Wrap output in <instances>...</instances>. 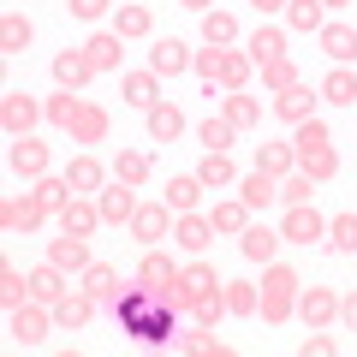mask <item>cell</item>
<instances>
[{
  "instance_id": "6da1fadb",
  "label": "cell",
  "mask_w": 357,
  "mask_h": 357,
  "mask_svg": "<svg viewBox=\"0 0 357 357\" xmlns=\"http://www.w3.org/2000/svg\"><path fill=\"white\" fill-rule=\"evenodd\" d=\"M119 321H126V333H137V340H167V333H173L167 304L149 298V292H126L119 298Z\"/></svg>"
},
{
  "instance_id": "7a4b0ae2",
  "label": "cell",
  "mask_w": 357,
  "mask_h": 357,
  "mask_svg": "<svg viewBox=\"0 0 357 357\" xmlns=\"http://www.w3.org/2000/svg\"><path fill=\"white\" fill-rule=\"evenodd\" d=\"M316 232H321V215H316V208H304V203H298V208H292V220H286V238L310 244Z\"/></svg>"
},
{
  "instance_id": "3957f363",
  "label": "cell",
  "mask_w": 357,
  "mask_h": 357,
  "mask_svg": "<svg viewBox=\"0 0 357 357\" xmlns=\"http://www.w3.org/2000/svg\"><path fill=\"white\" fill-rule=\"evenodd\" d=\"M244 256H250V262H268V256H274V232L250 227V232H244Z\"/></svg>"
},
{
  "instance_id": "277c9868",
  "label": "cell",
  "mask_w": 357,
  "mask_h": 357,
  "mask_svg": "<svg viewBox=\"0 0 357 357\" xmlns=\"http://www.w3.org/2000/svg\"><path fill=\"white\" fill-rule=\"evenodd\" d=\"M197 191H203V178H173V185H167L173 208H191V203H197Z\"/></svg>"
},
{
  "instance_id": "5b68a950",
  "label": "cell",
  "mask_w": 357,
  "mask_h": 357,
  "mask_svg": "<svg viewBox=\"0 0 357 357\" xmlns=\"http://www.w3.org/2000/svg\"><path fill=\"white\" fill-rule=\"evenodd\" d=\"M155 72H185V48L178 42H161L155 48Z\"/></svg>"
},
{
  "instance_id": "8992f818",
  "label": "cell",
  "mask_w": 357,
  "mask_h": 357,
  "mask_svg": "<svg viewBox=\"0 0 357 357\" xmlns=\"http://www.w3.org/2000/svg\"><path fill=\"white\" fill-rule=\"evenodd\" d=\"M328 102H357V77L351 72H333L328 77Z\"/></svg>"
},
{
  "instance_id": "52a82bcc",
  "label": "cell",
  "mask_w": 357,
  "mask_h": 357,
  "mask_svg": "<svg viewBox=\"0 0 357 357\" xmlns=\"http://www.w3.org/2000/svg\"><path fill=\"white\" fill-rule=\"evenodd\" d=\"M328 54H333V60H351V54H357V36L333 24V30H328Z\"/></svg>"
},
{
  "instance_id": "ba28073f",
  "label": "cell",
  "mask_w": 357,
  "mask_h": 357,
  "mask_svg": "<svg viewBox=\"0 0 357 357\" xmlns=\"http://www.w3.org/2000/svg\"><path fill=\"white\" fill-rule=\"evenodd\" d=\"M268 197H274V185H268V173H250V178H244V203H256V208H262Z\"/></svg>"
},
{
  "instance_id": "9c48e42d",
  "label": "cell",
  "mask_w": 357,
  "mask_h": 357,
  "mask_svg": "<svg viewBox=\"0 0 357 357\" xmlns=\"http://www.w3.org/2000/svg\"><path fill=\"white\" fill-rule=\"evenodd\" d=\"M126 96H131L137 107H149V102H155V77H143V72H137V77H126Z\"/></svg>"
},
{
  "instance_id": "30bf717a",
  "label": "cell",
  "mask_w": 357,
  "mask_h": 357,
  "mask_svg": "<svg viewBox=\"0 0 357 357\" xmlns=\"http://www.w3.org/2000/svg\"><path fill=\"white\" fill-rule=\"evenodd\" d=\"M227 178H232V167H227V155H208V161H203V185H227Z\"/></svg>"
},
{
  "instance_id": "8fae6325",
  "label": "cell",
  "mask_w": 357,
  "mask_h": 357,
  "mask_svg": "<svg viewBox=\"0 0 357 357\" xmlns=\"http://www.w3.org/2000/svg\"><path fill=\"white\" fill-rule=\"evenodd\" d=\"M250 48H256V60H280V48H286V42H280V30H262V36H256Z\"/></svg>"
},
{
  "instance_id": "7c38bea8",
  "label": "cell",
  "mask_w": 357,
  "mask_h": 357,
  "mask_svg": "<svg viewBox=\"0 0 357 357\" xmlns=\"http://www.w3.org/2000/svg\"><path fill=\"white\" fill-rule=\"evenodd\" d=\"M143 280H149V286H173V262L149 256V262H143Z\"/></svg>"
},
{
  "instance_id": "4fadbf2b",
  "label": "cell",
  "mask_w": 357,
  "mask_h": 357,
  "mask_svg": "<svg viewBox=\"0 0 357 357\" xmlns=\"http://www.w3.org/2000/svg\"><path fill=\"white\" fill-rule=\"evenodd\" d=\"M149 131H155V137H173V131H178V114H173V107H155V114H149Z\"/></svg>"
},
{
  "instance_id": "5bb4252c",
  "label": "cell",
  "mask_w": 357,
  "mask_h": 357,
  "mask_svg": "<svg viewBox=\"0 0 357 357\" xmlns=\"http://www.w3.org/2000/svg\"><path fill=\"white\" fill-rule=\"evenodd\" d=\"M333 244H340V250H357V220H351V215L333 220Z\"/></svg>"
},
{
  "instance_id": "9a60e30c",
  "label": "cell",
  "mask_w": 357,
  "mask_h": 357,
  "mask_svg": "<svg viewBox=\"0 0 357 357\" xmlns=\"http://www.w3.org/2000/svg\"><path fill=\"white\" fill-rule=\"evenodd\" d=\"M102 215H107V220H126V215H131V197H126V191H107V197H102Z\"/></svg>"
},
{
  "instance_id": "2e32d148",
  "label": "cell",
  "mask_w": 357,
  "mask_h": 357,
  "mask_svg": "<svg viewBox=\"0 0 357 357\" xmlns=\"http://www.w3.org/2000/svg\"><path fill=\"white\" fill-rule=\"evenodd\" d=\"M292 24L316 30V24H321V6H316V0H298V6H292Z\"/></svg>"
},
{
  "instance_id": "e0dca14e",
  "label": "cell",
  "mask_w": 357,
  "mask_h": 357,
  "mask_svg": "<svg viewBox=\"0 0 357 357\" xmlns=\"http://www.w3.org/2000/svg\"><path fill=\"white\" fill-rule=\"evenodd\" d=\"M178 244H191V250H203V244H208V227H203V220H185V227H178Z\"/></svg>"
},
{
  "instance_id": "ac0fdd59",
  "label": "cell",
  "mask_w": 357,
  "mask_h": 357,
  "mask_svg": "<svg viewBox=\"0 0 357 357\" xmlns=\"http://www.w3.org/2000/svg\"><path fill=\"white\" fill-rule=\"evenodd\" d=\"M208 286H215V274H208V268H197V274H185V298H208Z\"/></svg>"
},
{
  "instance_id": "d6986e66",
  "label": "cell",
  "mask_w": 357,
  "mask_h": 357,
  "mask_svg": "<svg viewBox=\"0 0 357 357\" xmlns=\"http://www.w3.org/2000/svg\"><path fill=\"white\" fill-rule=\"evenodd\" d=\"M161 227H167L161 208H143V215H137V232H143V238H161Z\"/></svg>"
},
{
  "instance_id": "ffe728a7",
  "label": "cell",
  "mask_w": 357,
  "mask_h": 357,
  "mask_svg": "<svg viewBox=\"0 0 357 357\" xmlns=\"http://www.w3.org/2000/svg\"><path fill=\"white\" fill-rule=\"evenodd\" d=\"M54 262H60V268L72 262V268H77V262H84V244H77V238H60V244H54Z\"/></svg>"
},
{
  "instance_id": "44dd1931",
  "label": "cell",
  "mask_w": 357,
  "mask_h": 357,
  "mask_svg": "<svg viewBox=\"0 0 357 357\" xmlns=\"http://www.w3.org/2000/svg\"><path fill=\"white\" fill-rule=\"evenodd\" d=\"M89 292H96V298L114 292V268H89Z\"/></svg>"
},
{
  "instance_id": "7402d4cb",
  "label": "cell",
  "mask_w": 357,
  "mask_h": 357,
  "mask_svg": "<svg viewBox=\"0 0 357 357\" xmlns=\"http://www.w3.org/2000/svg\"><path fill=\"white\" fill-rule=\"evenodd\" d=\"M203 143H215V149H227V143H232V126H220V119H208V126H203Z\"/></svg>"
},
{
  "instance_id": "603a6c76",
  "label": "cell",
  "mask_w": 357,
  "mask_h": 357,
  "mask_svg": "<svg viewBox=\"0 0 357 357\" xmlns=\"http://www.w3.org/2000/svg\"><path fill=\"white\" fill-rule=\"evenodd\" d=\"M30 292H36V298H54V292H60V280H54V268H42L36 280H30Z\"/></svg>"
},
{
  "instance_id": "cb8c5ba5",
  "label": "cell",
  "mask_w": 357,
  "mask_h": 357,
  "mask_svg": "<svg viewBox=\"0 0 357 357\" xmlns=\"http://www.w3.org/2000/svg\"><path fill=\"white\" fill-rule=\"evenodd\" d=\"M208 42H232V18H220V13H208Z\"/></svg>"
},
{
  "instance_id": "d4e9b609",
  "label": "cell",
  "mask_w": 357,
  "mask_h": 357,
  "mask_svg": "<svg viewBox=\"0 0 357 357\" xmlns=\"http://www.w3.org/2000/svg\"><path fill=\"white\" fill-rule=\"evenodd\" d=\"M30 42V24H18V18H6V48H24Z\"/></svg>"
},
{
  "instance_id": "484cf974",
  "label": "cell",
  "mask_w": 357,
  "mask_h": 357,
  "mask_svg": "<svg viewBox=\"0 0 357 357\" xmlns=\"http://www.w3.org/2000/svg\"><path fill=\"white\" fill-rule=\"evenodd\" d=\"M13 161H18V167H42V149H36V143H18Z\"/></svg>"
},
{
  "instance_id": "4316f807",
  "label": "cell",
  "mask_w": 357,
  "mask_h": 357,
  "mask_svg": "<svg viewBox=\"0 0 357 357\" xmlns=\"http://www.w3.org/2000/svg\"><path fill=\"white\" fill-rule=\"evenodd\" d=\"M54 72H60V77H66V84H77V77H84V60H72V54H66V60H60V66H54Z\"/></svg>"
},
{
  "instance_id": "83f0119b",
  "label": "cell",
  "mask_w": 357,
  "mask_h": 357,
  "mask_svg": "<svg viewBox=\"0 0 357 357\" xmlns=\"http://www.w3.org/2000/svg\"><path fill=\"white\" fill-rule=\"evenodd\" d=\"M298 143H304V149H321V143H328V131H321V126H304V131H298Z\"/></svg>"
},
{
  "instance_id": "f1b7e54d",
  "label": "cell",
  "mask_w": 357,
  "mask_h": 357,
  "mask_svg": "<svg viewBox=\"0 0 357 357\" xmlns=\"http://www.w3.org/2000/svg\"><path fill=\"white\" fill-rule=\"evenodd\" d=\"M18 340H42V316H18Z\"/></svg>"
},
{
  "instance_id": "f546056e",
  "label": "cell",
  "mask_w": 357,
  "mask_h": 357,
  "mask_svg": "<svg viewBox=\"0 0 357 357\" xmlns=\"http://www.w3.org/2000/svg\"><path fill=\"white\" fill-rule=\"evenodd\" d=\"M84 316H89V304H60V321H66V328H77Z\"/></svg>"
},
{
  "instance_id": "4dcf8cb0",
  "label": "cell",
  "mask_w": 357,
  "mask_h": 357,
  "mask_svg": "<svg viewBox=\"0 0 357 357\" xmlns=\"http://www.w3.org/2000/svg\"><path fill=\"white\" fill-rule=\"evenodd\" d=\"M102 6H107V0H72V13H77V18H102Z\"/></svg>"
},
{
  "instance_id": "1f68e13d",
  "label": "cell",
  "mask_w": 357,
  "mask_h": 357,
  "mask_svg": "<svg viewBox=\"0 0 357 357\" xmlns=\"http://www.w3.org/2000/svg\"><path fill=\"white\" fill-rule=\"evenodd\" d=\"M215 227H244V208H215Z\"/></svg>"
},
{
  "instance_id": "d6a6232c",
  "label": "cell",
  "mask_w": 357,
  "mask_h": 357,
  "mask_svg": "<svg viewBox=\"0 0 357 357\" xmlns=\"http://www.w3.org/2000/svg\"><path fill=\"white\" fill-rule=\"evenodd\" d=\"M89 220H96L89 208H72V215H66V227H72V232H89Z\"/></svg>"
},
{
  "instance_id": "836d02e7",
  "label": "cell",
  "mask_w": 357,
  "mask_h": 357,
  "mask_svg": "<svg viewBox=\"0 0 357 357\" xmlns=\"http://www.w3.org/2000/svg\"><path fill=\"white\" fill-rule=\"evenodd\" d=\"M345 316H351V328H357V298H351V304H345Z\"/></svg>"
},
{
  "instance_id": "e575fe53",
  "label": "cell",
  "mask_w": 357,
  "mask_h": 357,
  "mask_svg": "<svg viewBox=\"0 0 357 357\" xmlns=\"http://www.w3.org/2000/svg\"><path fill=\"white\" fill-rule=\"evenodd\" d=\"M256 6H262V13H274V6H280V0H256Z\"/></svg>"
},
{
  "instance_id": "d590c367",
  "label": "cell",
  "mask_w": 357,
  "mask_h": 357,
  "mask_svg": "<svg viewBox=\"0 0 357 357\" xmlns=\"http://www.w3.org/2000/svg\"><path fill=\"white\" fill-rule=\"evenodd\" d=\"M185 6H208V0H185Z\"/></svg>"
},
{
  "instance_id": "8d00e7d4",
  "label": "cell",
  "mask_w": 357,
  "mask_h": 357,
  "mask_svg": "<svg viewBox=\"0 0 357 357\" xmlns=\"http://www.w3.org/2000/svg\"><path fill=\"white\" fill-rule=\"evenodd\" d=\"M333 6H340V0H333Z\"/></svg>"
}]
</instances>
